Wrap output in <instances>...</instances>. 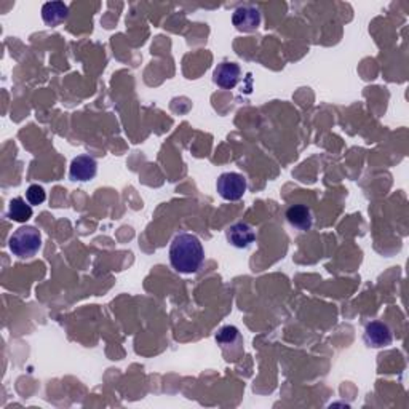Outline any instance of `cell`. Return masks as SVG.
<instances>
[{
	"mask_svg": "<svg viewBox=\"0 0 409 409\" xmlns=\"http://www.w3.org/2000/svg\"><path fill=\"white\" fill-rule=\"evenodd\" d=\"M203 261L205 249L197 235L182 232L173 238L170 245V262L176 272L187 273V275L198 272Z\"/></svg>",
	"mask_w": 409,
	"mask_h": 409,
	"instance_id": "1",
	"label": "cell"
},
{
	"mask_svg": "<svg viewBox=\"0 0 409 409\" xmlns=\"http://www.w3.org/2000/svg\"><path fill=\"white\" fill-rule=\"evenodd\" d=\"M42 247V234L34 225H23L16 229L8 240L10 251L20 259H29L39 253Z\"/></svg>",
	"mask_w": 409,
	"mask_h": 409,
	"instance_id": "2",
	"label": "cell"
},
{
	"mask_svg": "<svg viewBox=\"0 0 409 409\" xmlns=\"http://www.w3.org/2000/svg\"><path fill=\"white\" fill-rule=\"evenodd\" d=\"M216 189L224 200L238 201L243 197V195H245L248 189V182L243 174L229 172V173H223L221 176H219L216 182Z\"/></svg>",
	"mask_w": 409,
	"mask_h": 409,
	"instance_id": "3",
	"label": "cell"
},
{
	"mask_svg": "<svg viewBox=\"0 0 409 409\" xmlns=\"http://www.w3.org/2000/svg\"><path fill=\"white\" fill-rule=\"evenodd\" d=\"M232 23L240 32H253L261 26V11L254 5H242L232 15Z\"/></svg>",
	"mask_w": 409,
	"mask_h": 409,
	"instance_id": "4",
	"label": "cell"
},
{
	"mask_svg": "<svg viewBox=\"0 0 409 409\" xmlns=\"http://www.w3.org/2000/svg\"><path fill=\"white\" fill-rule=\"evenodd\" d=\"M393 340V334L390 328L379 320H374L366 325L364 328V343L374 349H381V347H389Z\"/></svg>",
	"mask_w": 409,
	"mask_h": 409,
	"instance_id": "5",
	"label": "cell"
},
{
	"mask_svg": "<svg viewBox=\"0 0 409 409\" xmlns=\"http://www.w3.org/2000/svg\"><path fill=\"white\" fill-rule=\"evenodd\" d=\"M240 66L232 63V61H224V63L218 64L215 72H213V82L224 90H232L237 87L238 81H240Z\"/></svg>",
	"mask_w": 409,
	"mask_h": 409,
	"instance_id": "6",
	"label": "cell"
},
{
	"mask_svg": "<svg viewBox=\"0 0 409 409\" xmlns=\"http://www.w3.org/2000/svg\"><path fill=\"white\" fill-rule=\"evenodd\" d=\"M97 173V162L90 155H78L71 162L69 178L72 181L87 182L91 181Z\"/></svg>",
	"mask_w": 409,
	"mask_h": 409,
	"instance_id": "7",
	"label": "cell"
},
{
	"mask_svg": "<svg viewBox=\"0 0 409 409\" xmlns=\"http://www.w3.org/2000/svg\"><path fill=\"white\" fill-rule=\"evenodd\" d=\"M225 237H227V242L234 248L247 249L253 245L256 234L249 224L235 223V224H232L227 230H225Z\"/></svg>",
	"mask_w": 409,
	"mask_h": 409,
	"instance_id": "8",
	"label": "cell"
},
{
	"mask_svg": "<svg viewBox=\"0 0 409 409\" xmlns=\"http://www.w3.org/2000/svg\"><path fill=\"white\" fill-rule=\"evenodd\" d=\"M286 219H288V223L292 225V227H296L299 230H310L314 224V216H312V211L307 205H302V203H297V205H291L288 210H286Z\"/></svg>",
	"mask_w": 409,
	"mask_h": 409,
	"instance_id": "9",
	"label": "cell"
},
{
	"mask_svg": "<svg viewBox=\"0 0 409 409\" xmlns=\"http://www.w3.org/2000/svg\"><path fill=\"white\" fill-rule=\"evenodd\" d=\"M67 16H69V8L63 2H47L42 7V20L47 26H59L67 20Z\"/></svg>",
	"mask_w": 409,
	"mask_h": 409,
	"instance_id": "10",
	"label": "cell"
},
{
	"mask_svg": "<svg viewBox=\"0 0 409 409\" xmlns=\"http://www.w3.org/2000/svg\"><path fill=\"white\" fill-rule=\"evenodd\" d=\"M8 218L15 223H26L32 218V205L23 197H16L8 205Z\"/></svg>",
	"mask_w": 409,
	"mask_h": 409,
	"instance_id": "11",
	"label": "cell"
},
{
	"mask_svg": "<svg viewBox=\"0 0 409 409\" xmlns=\"http://www.w3.org/2000/svg\"><path fill=\"white\" fill-rule=\"evenodd\" d=\"M238 339H240V333H238V329L235 326H230V325L223 326L216 334V340L223 347L229 345V344L232 345L234 343H237Z\"/></svg>",
	"mask_w": 409,
	"mask_h": 409,
	"instance_id": "12",
	"label": "cell"
},
{
	"mask_svg": "<svg viewBox=\"0 0 409 409\" xmlns=\"http://www.w3.org/2000/svg\"><path fill=\"white\" fill-rule=\"evenodd\" d=\"M47 198V192L45 189L39 186V184H32L28 187L26 191V200L30 205H42Z\"/></svg>",
	"mask_w": 409,
	"mask_h": 409,
	"instance_id": "13",
	"label": "cell"
}]
</instances>
